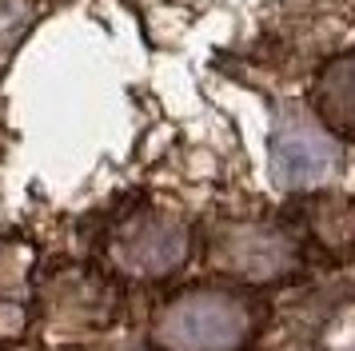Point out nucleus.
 Returning a JSON list of instances; mask_svg holds the SVG:
<instances>
[{
  "mask_svg": "<svg viewBox=\"0 0 355 351\" xmlns=\"http://www.w3.org/2000/svg\"><path fill=\"white\" fill-rule=\"evenodd\" d=\"M256 332V311L243 296L192 287L168 303L156 319L164 351H240Z\"/></svg>",
  "mask_w": 355,
  "mask_h": 351,
  "instance_id": "obj_1",
  "label": "nucleus"
},
{
  "mask_svg": "<svg viewBox=\"0 0 355 351\" xmlns=\"http://www.w3.org/2000/svg\"><path fill=\"white\" fill-rule=\"evenodd\" d=\"M336 168V144L327 128L311 124L307 116H284L272 136V172L284 188H311L327 180Z\"/></svg>",
  "mask_w": 355,
  "mask_h": 351,
  "instance_id": "obj_2",
  "label": "nucleus"
},
{
  "mask_svg": "<svg viewBox=\"0 0 355 351\" xmlns=\"http://www.w3.org/2000/svg\"><path fill=\"white\" fill-rule=\"evenodd\" d=\"M112 259L132 275H168L188 255V232L168 216H136L112 236Z\"/></svg>",
  "mask_w": 355,
  "mask_h": 351,
  "instance_id": "obj_3",
  "label": "nucleus"
},
{
  "mask_svg": "<svg viewBox=\"0 0 355 351\" xmlns=\"http://www.w3.org/2000/svg\"><path fill=\"white\" fill-rule=\"evenodd\" d=\"M295 264V243L279 228H236L224 243V268L248 280H272Z\"/></svg>",
  "mask_w": 355,
  "mask_h": 351,
  "instance_id": "obj_4",
  "label": "nucleus"
},
{
  "mask_svg": "<svg viewBox=\"0 0 355 351\" xmlns=\"http://www.w3.org/2000/svg\"><path fill=\"white\" fill-rule=\"evenodd\" d=\"M315 108L327 132L355 136V52L323 68L320 84H315Z\"/></svg>",
  "mask_w": 355,
  "mask_h": 351,
  "instance_id": "obj_5",
  "label": "nucleus"
}]
</instances>
